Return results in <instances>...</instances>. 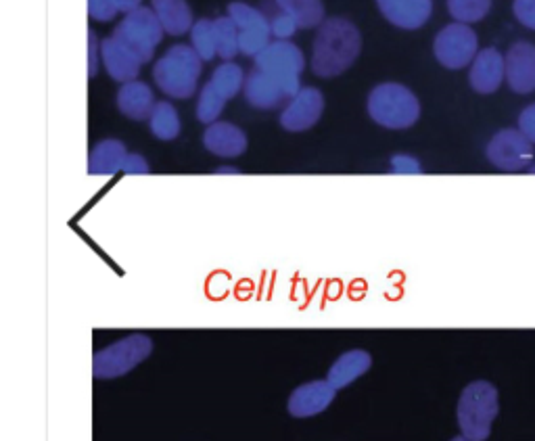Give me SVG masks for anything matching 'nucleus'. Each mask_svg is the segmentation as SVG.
Listing matches in <instances>:
<instances>
[{
  "label": "nucleus",
  "instance_id": "17",
  "mask_svg": "<svg viewBox=\"0 0 535 441\" xmlns=\"http://www.w3.org/2000/svg\"><path fill=\"white\" fill-rule=\"evenodd\" d=\"M203 145L218 157H239L247 149L245 132L230 122L209 124L203 134Z\"/></svg>",
  "mask_w": 535,
  "mask_h": 441
},
{
  "label": "nucleus",
  "instance_id": "35",
  "mask_svg": "<svg viewBox=\"0 0 535 441\" xmlns=\"http://www.w3.org/2000/svg\"><path fill=\"white\" fill-rule=\"evenodd\" d=\"M124 172H126V174H147V172H149V164H147L143 155L130 153V155H128V161H126Z\"/></svg>",
  "mask_w": 535,
  "mask_h": 441
},
{
  "label": "nucleus",
  "instance_id": "22",
  "mask_svg": "<svg viewBox=\"0 0 535 441\" xmlns=\"http://www.w3.org/2000/svg\"><path fill=\"white\" fill-rule=\"evenodd\" d=\"M372 366V358L364 350H352L345 352L329 370L327 381L339 391L347 385H352L356 379H360L364 373H368V368Z\"/></svg>",
  "mask_w": 535,
  "mask_h": 441
},
{
  "label": "nucleus",
  "instance_id": "21",
  "mask_svg": "<svg viewBox=\"0 0 535 441\" xmlns=\"http://www.w3.org/2000/svg\"><path fill=\"white\" fill-rule=\"evenodd\" d=\"M128 151L122 141H115V138H107L101 141L90 153L88 159V170L90 174L97 176H113L118 172H124L126 161H128Z\"/></svg>",
  "mask_w": 535,
  "mask_h": 441
},
{
  "label": "nucleus",
  "instance_id": "12",
  "mask_svg": "<svg viewBox=\"0 0 535 441\" xmlns=\"http://www.w3.org/2000/svg\"><path fill=\"white\" fill-rule=\"evenodd\" d=\"M506 84L517 95L535 92V44L519 40L506 53Z\"/></svg>",
  "mask_w": 535,
  "mask_h": 441
},
{
  "label": "nucleus",
  "instance_id": "10",
  "mask_svg": "<svg viewBox=\"0 0 535 441\" xmlns=\"http://www.w3.org/2000/svg\"><path fill=\"white\" fill-rule=\"evenodd\" d=\"M228 15L239 28V49L247 57H258L270 44V19L247 3H230Z\"/></svg>",
  "mask_w": 535,
  "mask_h": 441
},
{
  "label": "nucleus",
  "instance_id": "16",
  "mask_svg": "<svg viewBox=\"0 0 535 441\" xmlns=\"http://www.w3.org/2000/svg\"><path fill=\"white\" fill-rule=\"evenodd\" d=\"M337 389L329 381H312L297 387L289 398V412L297 419H308L327 410L335 400Z\"/></svg>",
  "mask_w": 535,
  "mask_h": 441
},
{
  "label": "nucleus",
  "instance_id": "37",
  "mask_svg": "<svg viewBox=\"0 0 535 441\" xmlns=\"http://www.w3.org/2000/svg\"><path fill=\"white\" fill-rule=\"evenodd\" d=\"M143 0H115V7H118V11L120 13H132V11H136V9H141L143 5Z\"/></svg>",
  "mask_w": 535,
  "mask_h": 441
},
{
  "label": "nucleus",
  "instance_id": "13",
  "mask_svg": "<svg viewBox=\"0 0 535 441\" xmlns=\"http://www.w3.org/2000/svg\"><path fill=\"white\" fill-rule=\"evenodd\" d=\"M506 80V57L498 49H483L471 63L469 82L479 95H492Z\"/></svg>",
  "mask_w": 535,
  "mask_h": 441
},
{
  "label": "nucleus",
  "instance_id": "33",
  "mask_svg": "<svg viewBox=\"0 0 535 441\" xmlns=\"http://www.w3.org/2000/svg\"><path fill=\"white\" fill-rule=\"evenodd\" d=\"M391 172L393 174H421L423 168L418 159L412 155H393L391 157Z\"/></svg>",
  "mask_w": 535,
  "mask_h": 441
},
{
  "label": "nucleus",
  "instance_id": "20",
  "mask_svg": "<svg viewBox=\"0 0 535 441\" xmlns=\"http://www.w3.org/2000/svg\"><path fill=\"white\" fill-rule=\"evenodd\" d=\"M151 9L155 11L161 28L170 36H182L195 26L193 11L186 0H151Z\"/></svg>",
  "mask_w": 535,
  "mask_h": 441
},
{
  "label": "nucleus",
  "instance_id": "26",
  "mask_svg": "<svg viewBox=\"0 0 535 441\" xmlns=\"http://www.w3.org/2000/svg\"><path fill=\"white\" fill-rule=\"evenodd\" d=\"M209 82H212V86L220 92L222 97L232 99V97H237V92L241 88H245V74H243L241 65L226 61L224 65H220L216 69V72L212 74V80H209Z\"/></svg>",
  "mask_w": 535,
  "mask_h": 441
},
{
  "label": "nucleus",
  "instance_id": "30",
  "mask_svg": "<svg viewBox=\"0 0 535 441\" xmlns=\"http://www.w3.org/2000/svg\"><path fill=\"white\" fill-rule=\"evenodd\" d=\"M270 30H272V36H276L278 40H289L299 28L291 15L278 9V13L270 19Z\"/></svg>",
  "mask_w": 535,
  "mask_h": 441
},
{
  "label": "nucleus",
  "instance_id": "34",
  "mask_svg": "<svg viewBox=\"0 0 535 441\" xmlns=\"http://www.w3.org/2000/svg\"><path fill=\"white\" fill-rule=\"evenodd\" d=\"M519 130L535 145V103L521 111V115H519Z\"/></svg>",
  "mask_w": 535,
  "mask_h": 441
},
{
  "label": "nucleus",
  "instance_id": "39",
  "mask_svg": "<svg viewBox=\"0 0 535 441\" xmlns=\"http://www.w3.org/2000/svg\"><path fill=\"white\" fill-rule=\"evenodd\" d=\"M452 441H469V439H467V437H464V435H460V437H454Z\"/></svg>",
  "mask_w": 535,
  "mask_h": 441
},
{
  "label": "nucleus",
  "instance_id": "2",
  "mask_svg": "<svg viewBox=\"0 0 535 441\" xmlns=\"http://www.w3.org/2000/svg\"><path fill=\"white\" fill-rule=\"evenodd\" d=\"M201 57L193 46L176 44L153 67V80L172 99H191L203 72Z\"/></svg>",
  "mask_w": 535,
  "mask_h": 441
},
{
  "label": "nucleus",
  "instance_id": "36",
  "mask_svg": "<svg viewBox=\"0 0 535 441\" xmlns=\"http://www.w3.org/2000/svg\"><path fill=\"white\" fill-rule=\"evenodd\" d=\"M88 40H90V61H88V65H90V76H95V74H97V65H99L97 55L101 53V44H99V40H97L95 30H90Z\"/></svg>",
  "mask_w": 535,
  "mask_h": 441
},
{
  "label": "nucleus",
  "instance_id": "4",
  "mask_svg": "<svg viewBox=\"0 0 535 441\" xmlns=\"http://www.w3.org/2000/svg\"><path fill=\"white\" fill-rule=\"evenodd\" d=\"M368 115L383 128L406 130L421 118V103L410 88L385 82L368 95Z\"/></svg>",
  "mask_w": 535,
  "mask_h": 441
},
{
  "label": "nucleus",
  "instance_id": "3",
  "mask_svg": "<svg viewBox=\"0 0 535 441\" xmlns=\"http://www.w3.org/2000/svg\"><path fill=\"white\" fill-rule=\"evenodd\" d=\"M498 389L487 381H475L464 387L458 402V425L469 441H485L498 419Z\"/></svg>",
  "mask_w": 535,
  "mask_h": 441
},
{
  "label": "nucleus",
  "instance_id": "28",
  "mask_svg": "<svg viewBox=\"0 0 535 441\" xmlns=\"http://www.w3.org/2000/svg\"><path fill=\"white\" fill-rule=\"evenodd\" d=\"M191 46L203 61H212L216 51V34H214V19H199L191 30Z\"/></svg>",
  "mask_w": 535,
  "mask_h": 441
},
{
  "label": "nucleus",
  "instance_id": "6",
  "mask_svg": "<svg viewBox=\"0 0 535 441\" xmlns=\"http://www.w3.org/2000/svg\"><path fill=\"white\" fill-rule=\"evenodd\" d=\"M153 352V341L147 335H130L115 341L92 358V373L97 379H118L143 364Z\"/></svg>",
  "mask_w": 535,
  "mask_h": 441
},
{
  "label": "nucleus",
  "instance_id": "25",
  "mask_svg": "<svg viewBox=\"0 0 535 441\" xmlns=\"http://www.w3.org/2000/svg\"><path fill=\"white\" fill-rule=\"evenodd\" d=\"M214 34H216V51L218 57L224 61H230L241 49H239V28L232 21L230 15L214 19Z\"/></svg>",
  "mask_w": 535,
  "mask_h": 441
},
{
  "label": "nucleus",
  "instance_id": "23",
  "mask_svg": "<svg viewBox=\"0 0 535 441\" xmlns=\"http://www.w3.org/2000/svg\"><path fill=\"white\" fill-rule=\"evenodd\" d=\"M276 7L291 15L301 30L320 28L324 23L322 0H274Z\"/></svg>",
  "mask_w": 535,
  "mask_h": 441
},
{
  "label": "nucleus",
  "instance_id": "27",
  "mask_svg": "<svg viewBox=\"0 0 535 441\" xmlns=\"http://www.w3.org/2000/svg\"><path fill=\"white\" fill-rule=\"evenodd\" d=\"M226 103H228V99L220 95V92L212 86V82H207L201 88V95H199V101H197V120L203 122V124L218 122L220 113L224 111Z\"/></svg>",
  "mask_w": 535,
  "mask_h": 441
},
{
  "label": "nucleus",
  "instance_id": "29",
  "mask_svg": "<svg viewBox=\"0 0 535 441\" xmlns=\"http://www.w3.org/2000/svg\"><path fill=\"white\" fill-rule=\"evenodd\" d=\"M492 9V0H448V11L458 23H477Z\"/></svg>",
  "mask_w": 535,
  "mask_h": 441
},
{
  "label": "nucleus",
  "instance_id": "24",
  "mask_svg": "<svg viewBox=\"0 0 535 441\" xmlns=\"http://www.w3.org/2000/svg\"><path fill=\"white\" fill-rule=\"evenodd\" d=\"M149 126H151L153 136L159 138V141H174V138L180 134L178 111L168 101L157 103L149 118Z\"/></svg>",
  "mask_w": 535,
  "mask_h": 441
},
{
  "label": "nucleus",
  "instance_id": "7",
  "mask_svg": "<svg viewBox=\"0 0 535 441\" xmlns=\"http://www.w3.org/2000/svg\"><path fill=\"white\" fill-rule=\"evenodd\" d=\"M164 28L151 7H141L132 13H128L118 28L113 30V36L120 42H124L132 53L141 57L143 63H149L153 59V53L164 40Z\"/></svg>",
  "mask_w": 535,
  "mask_h": 441
},
{
  "label": "nucleus",
  "instance_id": "11",
  "mask_svg": "<svg viewBox=\"0 0 535 441\" xmlns=\"http://www.w3.org/2000/svg\"><path fill=\"white\" fill-rule=\"evenodd\" d=\"M324 113V97L318 88H301L281 113V126L287 132H306L318 124Z\"/></svg>",
  "mask_w": 535,
  "mask_h": 441
},
{
  "label": "nucleus",
  "instance_id": "19",
  "mask_svg": "<svg viewBox=\"0 0 535 441\" xmlns=\"http://www.w3.org/2000/svg\"><path fill=\"white\" fill-rule=\"evenodd\" d=\"M243 90H245L247 103L255 109H274L287 99L285 90L278 86L268 74L260 72V69H253V72L247 76Z\"/></svg>",
  "mask_w": 535,
  "mask_h": 441
},
{
  "label": "nucleus",
  "instance_id": "31",
  "mask_svg": "<svg viewBox=\"0 0 535 441\" xmlns=\"http://www.w3.org/2000/svg\"><path fill=\"white\" fill-rule=\"evenodd\" d=\"M88 13L97 21H111L120 11L115 7V0H88Z\"/></svg>",
  "mask_w": 535,
  "mask_h": 441
},
{
  "label": "nucleus",
  "instance_id": "1",
  "mask_svg": "<svg viewBox=\"0 0 535 441\" xmlns=\"http://www.w3.org/2000/svg\"><path fill=\"white\" fill-rule=\"evenodd\" d=\"M362 51L360 30L352 21L331 17L318 28L314 38L312 72L320 78L341 76L350 69Z\"/></svg>",
  "mask_w": 535,
  "mask_h": 441
},
{
  "label": "nucleus",
  "instance_id": "14",
  "mask_svg": "<svg viewBox=\"0 0 535 441\" xmlns=\"http://www.w3.org/2000/svg\"><path fill=\"white\" fill-rule=\"evenodd\" d=\"M101 57L107 74L115 82H134L136 76L141 74L143 61L136 53H132L124 42H120L115 36H109L101 42Z\"/></svg>",
  "mask_w": 535,
  "mask_h": 441
},
{
  "label": "nucleus",
  "instance_id": "9",
  "mask_svg": "<svg viewBox=\"0 0 535 441\" xmlns=\"http://www.w3.org/2000/svg\"><path fill=\"white\" fill-rule=\"evenodd\" d=\"M485 153L498 170L519 172L531 166L533 143L521 130H500L487 143Z\"/></svg>",
  "mask_w": 535,
  "mask_h": 441
},
{
  "label": "nucleus",
  "instance_id": "8",
  "mask_svg": "<svg viewBox=\"0 0 535 441\" xmlns=\"http://www.w3.org/2000/svg\"><path fill=\"white\" fill-rule=\"evenodd\" d=\"M435 59L446 69H462L479 55V38L467 23H450L441 28L433 42Z\"/></svg>",
  "mask_w": 535,
  "mask_h": 441
},
{
  "label": "nucleus",
  "instance_id": "5",
  "mask_svg": "<svg viewBox=\"0 0 535 441\" xmlns=\"http://www.w3.org/2000/svg\"><path fill=\"white\" fill-rule=\"evenodd\" d=\"M304 53L291 40H274L255 57V69L268 74L285 90L287 99H293L301 90V72H304Z\"/></svg>",
  "mask_w": 535,
  "mask_h": 441
},
{
  "label": "nucleus",
  "instance_id": "38",
  "mask_svg": "<svg viewBox=\"0 0 535 441\" xmlns=\"http://www.w3.org/2000/svg\"><path fill=\"white\" fill-rule=\"evenodd\" d=\"M218 174H239V170H235V168H220Z\"/></svg>",
  "mask_w": 535,
  "mask_h": 441
},
{
  "label": "nucleus",
  "instance_id": "18",
  "mask_svg": "<svg viewBox=\"0 0 535 441\" xmlns=\"http://www.w3.org/2000/svg\"><path fill=\"white\" fill-rule=\"evenodd\" d=\"M155 95L149 84L145 82H126L118 90V109L128 120H147L155 109Z\"/></svg>",
  "mask_w": 535,
  "mask_h": 441
},
{
  "label": "nucleus",
  "instance_id": "15",
  "mask_svg": "<svg viewBox=\"0 0 535 441\" xmlns=\"http://www.w3.org/2000/svg\"><path fill=\"white\" fill-rule=\"evenodd\" d=\"M389 23L402 30H418L431 19L433 0H377Z\"/></svg>",
  "mask_w": 535,
  "mask_h": 441
},
{
  "label": "nucleus",
  "instance_id": "32",
  "mask_svg": "<svg viewBox=\"0 0 535 441\" xmlns=\"http://www.w3.org/2000/svg\"><path fill=\"white\" fill-rule=\"evenodd\" d=\"M513 13L521 26L535 30V0H515Z\"/></svg>",
  "mask_w": 535,
  "mask_h": 441
}]
</instances>
